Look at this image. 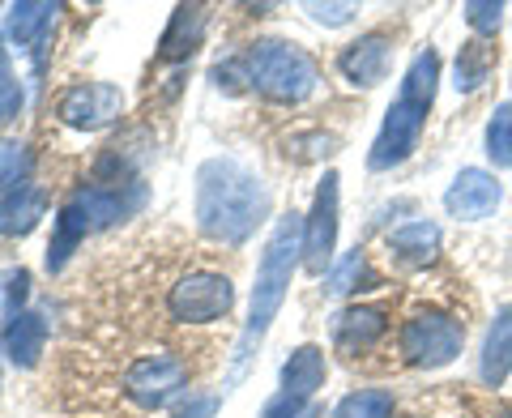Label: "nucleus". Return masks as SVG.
<instances>
[{"label": "nucleus", "instance_id": "1", "mask_svg": "<svg viewBox=\"0 0 512 418\" xmlns=\"http://www.w3.org/2000/svg\"><path fill=\"white\" fill-rule=\"evenodd\" d=\"M269 214V188L235 158H210L197 171V227L218 244H244Z\"/></svg>", "mask_w": 512, "mask_h": 418}, {"label": "nucleus", "instance_id": "2", "mask_svg": "<svg viewBox=\"0 0 512 418\" xmlns=\"http://www.w3.org/2000/svg\"><path fill=\"white\" fill-rule=\"evenodd\" d=\"M303 261V218L299 214H282L274 235L261 252V265H256V286H252V308H248V325L244 337H239V350H235V367H231V384L244 376V367L252 359V350L261 346V337L274 325V316L282 312V299H286V286H291L295 269Z\"/></svg>", "mask_w": 512, "mask_h": 418}, {"label": "nucleus", "instance_id": "3", "mask_svg": "<svg viewBox=\"0 0 512 418\" xmlns=\"http://www.w3.org/2000/svg\"><path fill=\"white\" fill-rule=\"evenodd\" d=\"M436 82H440V56L427 47V52H419L410 60L402 90H397L389 116H384L380 133L372 141V154H367V167L372 171L402 167L406 158L419 150V137L427 128V111L436 103Z\"/></svg>", "mask_w": 512, "mask_h": 418}, {"label": "nucleus", "instance_id": "4", "mask_svg": "<svg viewBox=\"0 0 512 418\" xmlns=\"http://www.w3.org/2000/svg\"><path fill=\"white\" fill-rule=\"evenodd\" d=\"M244 73L265 99H278V103H303L320 82L316 60L303 47L282 43V39L252 43L244 56Z\"/></svg>", "mask_w": 512, "mask_h": 418}, {"label": "nucleus", "instance_id": "5", "mask_svg": "<svg viewBox=\"0 0 512 418\" xmlns=\"http://www.w3.org/2000/svg\"><path fill=\"white\" fill-rule=\"evenodd\" d=\"M235 303V286L227 273L214 269H192L167 291V312L180 325H210V320L227 316Z\"/></svg>", "mask_w": 512, "mask_h": 418}, {"label": "nucleus", "instance_id": "6", "mask_svg": "<svg viewBox=\"0 0 512 418\" xmlns=\"http://www.w3.org/2000/svg\"><path fill=\"white\" fill-rule=\"evenodd\" d=\"M461 342L466 333L453 316L444 312H419L402 325V355L414 367H444L461 355Z\"/></svg>", "mask_w": 512, "mask_h": 418}, {"label": "nucleus", "instance_id": "7", "mask_svg": "<svg viewBox=\"0 0 512 418\" xmlns=\"http://www.w3.org/2000/svg\"><path fill=\"white\" fill-rule=\"evenodd\" d=\"M184 384H188V367L175 355H141L128 363V372H124V393H128V401H137L141 410L167 406Z\"/></svg>", "mask_w": 512, "mask_h": 418}, {"label": "nucleus", "instance_id": "8", "mask_svg": "<svg viewBox=\"0 0 512 418\" xmlns=\"http://www.w3.org/2000/svg\"><path fill=\"white\" fill-rule=\"evenodd\" d=\"M333 244H338V175H325L316 188L312 214L303 218V269L325 273L333 261Z\"/></svg>", "mask_w": 512, "mask_h": 418}, {"label": "nucleus", "instance_id": "9", "mask_svg": "<svg viewBox=\"0 0 512 418\" xmlns=\"http://www.w3.org/2000/svg\"><path fill=\"white\" fill-rule=\"evenodd\" d=\"M60 120L69 124V128H103L111 124L124 111V94L111 86V82H86V86H73V90H64L60 94Z\"/></svg>", "mask_w": 512, "mask_h": 418}, {"label": "nucleus", "instance_id": "10", "mask_svg": "<svg viewBox=\"0 0 512 418\" xmlns=\"http://www.w3.org/2000/svg\"><path fill=\"white\" fill-rule=\"evenodd\" d=\"M500 201H504V188L483 167H466L453 184H448V192H444V209L453 218H461V222H478V218L495 214V205H500Z\"/></svg>", "mask_w": 512, "mask_h": 418}, {"label": "nucleus", "instance_id": "11", "mask_svg": "<svg viewBox=\"0 0 512 418\" xmlns=\"http://www.w3.org/2000/svg\"><path fill=\"white\" fill-rule=\"evenodd\" d=\"M338 69L350 86H376L384 82V73H389V35L384 30H372V35H363L346 47L338 56Z\"/></svg>", "mask_w": 512, "mask_h": 418}, {"label": "nucleus", "instance_id": "12", "mask_svg": "<svg viewBox=\"0 0 512 418\" xmlns=\"http://www.w3.org/2000/svg\"><path fill=\"white\" fill-rule=\"evenodd\" d=\"M47 214V192L39 184H18L0 197V239H22Z\"/></svg>", "mask_w": 512, "mask_h": 418}, {"label": "nucleus", "instance_id": "13", "mask_svg": "<svg viewBox=\"0 0 512 418\" xmlns=\"http://www.w3.org/2000/svg\"><path fill=\"white\" fill-rule=\"evenodd\" d=\"M478 376H483L491 389L512 376V303H504L491 320L487 342H483V359H478Z\"/></svg>", "mask_w": 512, "mask_h": 418}, {"label": "nucleus", "instance_id": "14", "mask_svg": "<svg viewBox=\"0 0 512 418\" xmlns=\"http://www.w3.org/2000/svg\"><path fill=\"white\" fill-rule=\"evenodd\" d=\"M47 346V320L39 312H18L5 325V359L13 367H35Z\"/></svg>", "mask_w": 512, "mask_h": 418}, {"label": "nucleus", "instance_id": "15", "mask_svg": "<svg viewBox=\"0 0 512 418\" xmlns=\"http://www.w3.org/2000/svg\"><path fill=\"white\" fill-rule=\"evenodd\" d=\"M384 329H389L384 308H346L333 320V342L342 350H367L372 342H380Z\"/></svg>", "mask_w": 512, "mask_h": 418}, {"label": "nucleus", "instance_id": "16", "mask_svg": "<svg viewBox=\"0 0 512 418\" xmlns=\"http://www.w3.org/2000/svg\"><path fill=\"white\" fill-rule=\"evenodd\" d=\"M86 235H90L86 214H82V209H77L73 201H64V205H60V214H56L52 244H47V269L60 273L64 265H69V256L86 244Z\"/></svg>", "mask_w": 512, "mask_h": 418}, {"label": "nucleus", "instance_id": "17", "mask_svg": "<svg viewBox=\"0 0 512 418\" xmlns=\"http://www.w3.org/2000/svg\"><path fill=\"white\" fill-rule=\"evenodd\" d=\"M56 13H60V5H47V0H22V5L9 9V39L35 52V47H43Z\"/></svg>", "mask_w": 512, "mask_h": 418}, {"label": "nucleus", "instance_id": "18", "mask_svg": "<svg viewBox=\"0 0 512 418\" xmlns=\"http://www.w3.org/2000/svg\"><path fill=\"white\" fill-rule=\"evenodd\" d=\"M201 35H205V9L201 5H180L171 13V26L163 35V60H188L192 52L201 47Z\"/></svg>", "mask_w": 512, "mask_h": 418}, {"label": "nucleus", "instance_id": "19", "mask_svg": "<svg viewBox=\"0 0 512 418\" xmlns=\"http://www.w3.org/2000/svg\"><path fill=\"white\" fill-rule=\"evenodd\" d=\"M325 384V355L316 346H299L291 359L282 363V393L312 401V393Z\"/></svg>", "mask_w": 512, "mask_h": 418}, {"label": "nucleus", "instance_id": "20", "mask_svg": "<svg viewBox=\"0 0 512 418\" xmlns=\"http://www.w3.org/2000/svg\"><path fill=\"white\" fill-rule=\"evenodd\" d=\"M389 248L402 256L406 265H431L440 252V227L436 222H406L389 235Z\"/></svg>", "mask_w": 512, "mask_h": 418}, {"label": "nucleus", "instance_id": "21", "mask_svg": "<svg viewBox=\"0 0 512 418\" xmlns=\"http://www.w3.org/2000/svg\"><path fill=\"white\" fill-rule=\"evenodd\" d=\"M333 418H393V393L384 389H359L338 401Z\"/></svg>", "mask_w": 512, "mask_h": 418}, {"label": "nucleus", "instance_id": "22", "mask_svg": "<svg viewBox=\"0 0 512 418\" xmlns=\"http://www.w3.org/2000/svg\"><path fill=\"white\" fill-rule=\"evenodd\" d=\"M487 73H491V47H483V43L461 47V56H457V90L474 94L478 86L487 82Z\"/></svg>", "mask_w": 512, "mask_h": 418}, {"label": "nucleus", "instance_id": "23", "mask_svg": "<svg viewBox=\"0 0 512 418\" xmlns=\"http://www.w3.org/2000/svg\"><path fill=\"white\" fill-rule=\"evenodd\" d=\"M487 154L495 167H512V103H500L487 124Z\"/></svg>", "mask_w": 512, "mask_h": 418}, {"label": "nucleus", "instance_id": "24", "mask_svg": "<svg viewBox=\"0 0 512 418\" xmlns=\"http://www.w3.org/2000/svg\"><path fill=\"white\" fill-rule=\"evenodd\" d=\"M18 116H22V82H18V73H13V64H9L5 43H0V124L18 120Z\"/></svg>", "mask_w": 512, "mask_h": 418}, {"label": "nucleus", "instance_id": "25", "mask_svg": "<svg viewBox=\"0 0 512 418\" xmlns=\"http://www.w3.org/2000/svg\"><path fill=\"white\" fill-rule=\"evenodd\" d=\"M26 163H30V158H26V146H22V141H0V197L22 184Z\"/></svg>", "mask_w": 512, "mask_h": 418}, {"label": "nucleus", "instance_id": "26", "mask_svg": "<svg viewBox=\"0 0 512 418\" xmlns=\"http://www.w3.org/2000/svg\"><path fill=\"white\" fill-rule=\"evenodd\" d=\"M367 278V256L363 252H350L346 261L329 273V282H325V291L329 295H346V291H355V282Z\"/></svg>", "mask_w": 512, "mask_h": 418}, {"label": "nucleus", "instance_id": "27", "mask_svg": "<svg viewBox=\"0 0 512 418\" xmlns=\"http://www.w3.org/2000/svg\"><path fill=\"white\" fill-rule=\"evenodd\" d=\"M261 418H320V410L312 406V401L303 397H291V393H278L269 406L261 410Z\"/></svg>", "mask_w": 512, "mask_h": 418}, {"label": "nucleus", "instance_id": "28", "mask_svg": "<svg viewBox=\"0 0 512 418\" xmlns=\"http://www.w3.org/2000/svg\"><path fill=\"white\" fill-rule=\"evenodd\" d=\"M500 13H504V5H495V0H470L466 22L478 30V35H495V30H500Z\"/></svg>", "mask_w": 512, "mask_h": 418}, {"label": "nucleus", "instance_id": "29", "mask_svg": "<svg viewBox=\"0 0 512 418\" xmlns=\"http://www.w3.org/2000/svg\"><path fill=\"white\" fill-rule=\"evenodd\" d=\"M222 406V393H192L180 410H175V418H214Z\"/></svg>", "mask_w": 512, "mask_h": 418}, {"label": "nucleus", "instance_id": "30", "mask_svg": "<svg viewBox=\"0 0 512 418\" xmlns=\"http://www.w3.org/2000/svg\"><path fill=\"white\" fill-rule=\"evenodd\" d=\"M308 13L320 26H346L359 13V5H350V0H346V5H308Z\"/></svg>", "mask_w": 512, "mask_h": 418}, {"label": "nucleus", "instance_id": "31", "mask_svg": "<svg viewBox=\"0 0 512 418\" xmlns=\"http://www.w3.org/2000/svg\"><path fill=\"white\" fill-rule=\"evenodd\" d=\"M26 286H30V278H26V273L18 269V273H9V291H5V316H18V308H22V299L30 295L26 291Z\"/></svg>", "mask_w": 512, "mask_h": 418}, {"label": "nucleus", "instance_id": "32", "mask_svg": "<svg viewBox=\"0 0 512 418\" xmlns=\"http://www.w3.org/2000/svg\"><path fill=\"white\" fill-rule=\"evenodd\" d=\"M500 418H512V414H500Z\"/></svg>", "mask_w": 512, "mask_h": 418}]
</instances>
